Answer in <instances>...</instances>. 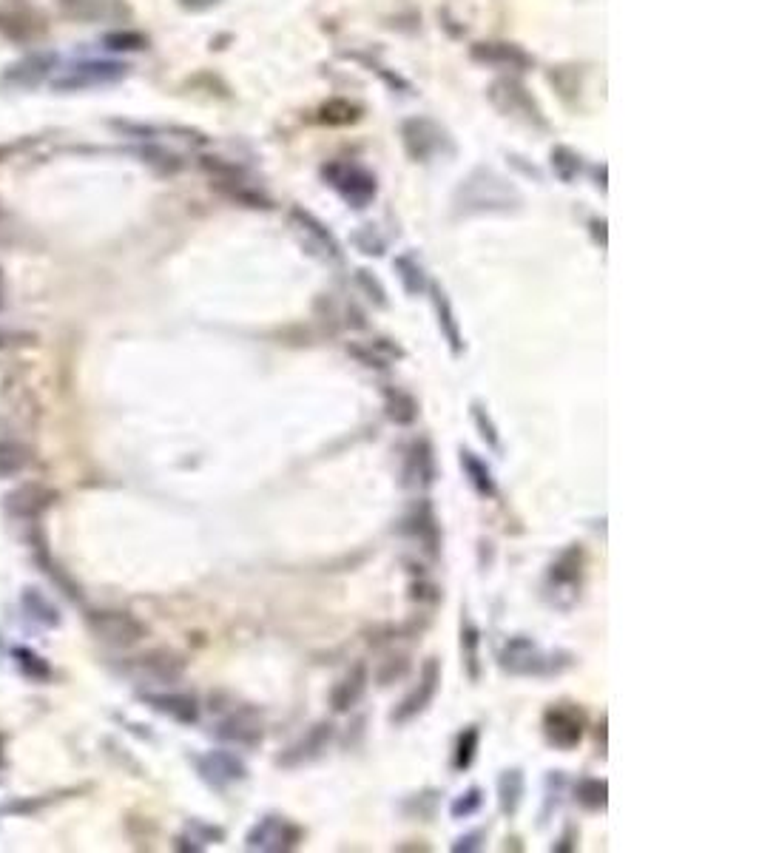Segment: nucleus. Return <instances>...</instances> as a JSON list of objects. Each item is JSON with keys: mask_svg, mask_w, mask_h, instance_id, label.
I'll use <instances>...</instances> for the list:
<instances>
[{"mask_svg": "<svg viewBox=\"0 0 759 853\" xmlns=\"http://www.w3.org/2000/svg\"><path fill=\"white\" fill-rule=\"evenodd\" d=\"M521 205V194L515 185L495 174L492 168H475L455 191L458 214H506Z\"/></svg>", "mask_w": 759, "mask_h": 853, "instance_id": "nucleus-1", "label": "nucleus"}, {"mask_svg": "<svg viewBox=\"0 0 759 853\" xmlns=\"http://www.w3.org/2000/svg\"><path fill=\"white\" fill-rule=\"evenodd\" d=\"M561 654L563 652H543L532 637H512L506 640L504 649L498 654V663L512 677H552L572 663L569 654L558 660Z\"/></svg>", "mask_w": 759, "mask_h": 853, "instance_id": "nucleus-2", "label": "nucleus"}, {"mask_svg": "<svg viewBox=\"0 0 759 853\" xmlns=\"http://www.w3.org/2000/svg\"><path fill=\"white\" fill-rule=\"evenodd\" d=\"M322 177L325 182L342 197L350 208H367L373 205L376 194H379V185H376V177L359 163H347V160H333L322 168Z\"/></svg>", "mask_w": 759, "mask_h": 853, "instance_id": "nucleus-3", "label": "nucleus"}, {"mask_svg": "<svg viewBox=\"0 0 759 853\" xmlns=\"http://www.w3.org/2000/svg\"><path fill=\"white\" fill-rule=\"evenodd\" d=\"M128 74L126 63L117 60H80L66 66L63 72L55 77V91H86L97 89V86H111L117 80H123Z\"/></svg>", "mask_w": 759, "mask_h": 853, "instance_id": "nucleus-4", "label": "nucleus"}, {"mask_svg": "<svg viewBox=\"0 0 759 853\" xmlns=\"http://www.w3.org/2000/svg\"><path fill=\"white\" fill-rule=\"evenodd\" d=\"M580 578H583V555L578 546H569L561 558L549 566L546 575V598L558 609H569L580 595Z\"/></svg>", "mask_w": 759, "mask_h": 853, "instance_id": "nucleus-5", "label": "nucleus"}, {"mask_svg": "<svg viewBox=\"0 0 759 853\" xmlns=\"http://www.w3.org/2000/svg\"><path fill=\"white\" fill-rule=\"evenodd\" d=\"M89 623L91 635L103 643H109L114 649H128V646H137L145 637V623L128 615V612H117V609H100V612H89Z\"/></svg>", "mask_w": 759, "mask_h": 853, "instance_id": "nucleus-6", "label": "nucleus"}, {"mask_svg": "<svg viewBox=\"0 0 759 853\" xmlns=\"http://www.w3.org/2000/svg\"><path fill=\"white\" fill-rule=\"evenodd\" d=\"M302 842V828L288 817H262L245 836V848L248 851L262 853H285L293 851Z\"/></svg>", "mask_w": 759, "mask_h": 853, "instance_id": "nucleus-7", "label": "nucleus"}, {"mask_svg": "<svg viewBox=\"0 0 759 853\" xmlns=\"http://www.w3.org/2000/svg\"><path fill=\"white\" fill-rule=\"evenodd\" d=\"M401 140H404V148L413 160H433L438 154H452L450 137L444 134V128L427 120V117H413V120H404L401 126Z\"/></svg>", "mask_w": 759, "mask_h": 853, "instance_id": "nucleus-8", "label": "nucleus"}, {"mask_svg": "<svg viewBox=\"0 0 759 853\" xmlns=\"http://www.w3.org/2000/svg\"><path fill=\"white\" fill-rule=\"evenodd\" d=\"M185 672V660L180 654L168 652V649H154L145 652L134 660H128L126 674L140 680V683H151V686H171L177 683Z\"/></svg>", "mask_w": 759, "mask_h": 853, "instance_id": "nucleus-9", "label": "nucleus"}, {"mask_svg": "<svg viewBox=\"0 0 759 853\" xmlns=\"http://www.w3.org/2000/svg\"><path fill=\"white\" fill-rule=\"evenodd\" d=\"M57 501V492L40 481H26L20 484L12 492H6L3 498V507L9 515L15 518H23V521H32V518H40L46 509L52 507Z\"/></svg>", "mask_w": 759, "mask_h": 853, "instance_id": "nucleus-10", "label": "nucleus"}, {"mask_svg": "<svg viewBox=\"0 0 759 853\" xmlns=\"http://www.w3.org/2000/svg\"><path fill=\"white\" fill-rule=\"evenodd\" d=\"M489 100L498 111H504L506 117H521L524 123H538L543 126L541 109L535 106V100L529 97V91L515 83V80H498L492 89H489Z\"/></svg>", "mask_w": 759, "mask_h": 853, "instance_id": "nucleus-11", "label": "nucleus"}, {"mask_svg": "<svg viewBox=\"0 0 759 853\" xmlns=\"http://www.w3.org/2000/svg\"><path fill=\"white\" fill-rule=\"evenodd\" d=\"M194 763H197L199 777L208 785H214V788H228V785L242 782L248 777L245 763L231 751H208V754L197 757Z\"/></svg>", "mask_w": 759, "mask_h": 853, "instance_id": "nucleus-12", "label": "nucleus"}, {"mask_svg": "<svg viewBox=\"0 0 759 853\" xmlns=\"http://www.w3.org/2000/svg\"><path fill=\"white\" fill-rule=\"evenodd\" d=\"M52 69H55V55L52 52H32V55L20 57L18 63H12L3 72L0 83L6 89H35L49 77Z\"/></svg>", "mask_w": 759, "mask_h": 853, "instance_id": "nucleus-13", "label": "nucleus"}, {"mask_svg": "<svg viewBox=\"0 0 759 853\" xmlns=\"http://www.w3.org/2000/svg\"><path fill=\"white\" fill-rule=\"evenodd\" d=\"M290 222H293L296 234L302 236V242L308 245L313 254L322 256V259H330V262H339V259H342V251H339V242H336V236L330 234L325 225L313 217V214L302 211V208H293V214H290Z\"/></svg>", "mask_w": 759, "mask_h": 853, "instance_id": "nucleus-14", "label": "nucleus"}, {"mask_svg": "<svg viewBox=\"0 0 759 853\" xmlns=\"http://www.w3.org/2000/svg\"><path fill=\"white\" fill-rule=\"evenodd\" d=\"M543 734L546 740L561 748V751H572L575 745L583 740V720L575 708L555 706L543 714Z\"/></svg>", "mask_w": 759, "mask_h": 853, "instance_id": "nucleus-15", "label": "nucleus"}, {"mask_svg": "<svg viewBox=\"0 0 759 853\" xmlns=\"http://www.w3.org/2000/svg\"><path fill=\"white\" fill-rule=\"evenodd\" d=\"M217 737L236 748H253L262 743V717L251 708H236L217 726Z\"/></svg>", "mask_w": 759, "mask_h": 853, "instance_id": "nucleus-16", "label": "nucleus"}, {"mask_svg": "<svg viewBox=\"0 0 759 853\" xmlns=\"http://www.w3.org/2000/svg\"><path fill=\"white\" fill-rule=\"evenodd\" d=\"M438 683H441V672H438V663L435 660H427L424 672H421V680L418 686L404 700L401 706L393 711V723H410L413 717H418L424 708L430 706L435 700V691H438Z\"/></svg>", "mask_w": 759, "mask_h": 853, "instance_id": "nucleus-17", "label": "nucleus"}, {"mask_svg": "<svg viewBox=\"0 0 759 853\" xmlns=\"http://www.w3.org/2000/svg\"><path fill=\"white\" fill-rule=\"evenodd\" d=\"M60 9L77 23H114L128 18V9L120 0H60Z\"/></svg>", "mask_w": 759, "mask_h": 853, "instance_id": "nucleus-18", "label": "nucleus"}, {"mask_svg": "<svg viewBox=\"0 0 759 853\" xmlns=\"http://www.w3.org/2000/svg\"><path fill=\"white\" fill-rule=\"evenodd\" d=\"M472 60L492 66V69H509V72H526L532 69V57L526 55L515 43H478L472 49Z\"/></svg>", "mask_w": 759, "mask_h": 853, "instance_id": "nucleus-19", "label": "nucleus"}, {"mask_svg": "<svg viewBox=\"0 0 759 853\" xmlns=\"http://www.w3.org/2000/svg\"><path fill=\"white\" fill-rule=\"evenodd\" d=\"M143 703L148 708H154L157 714L171 717L174 723H182V726H194V723L199 720V706L191 694H177V691H160V694H151V691H145Z\"/></svg>", "mask_w": 759, "mask_h": 853, "instance_id": "nucleus-20", "label": "nucleus"}, {"mask_svg": "<svg viewBox=\"0 0 759 853\" xmlns=\"http://www.w3.org/2000/svg\"><path fill=\"white\" fill-rule=\"evenodd\" d=\"M435 453L433 444L427 438L413 441V447L407 450V461H404V484L407 487H430L435 481Z\"/></svg>", "mask_w": 759, "mask_h": 853, "instance_id": "nucleus-21", "label": "nucleus"}, {"mask_svg": "<svg viewBox=\"0 0 759 853\" xmlns=\"http://www.w3.org/2000/svg\"><path fill=\"white\" fill-rule=\"evenodd\" d=\"M330 740H333V726L330 723H319V726H313L299 740V743H293L279 757V765H288V768H296V765H305L310 763V760H316V757H322V751H327V745H330Z\"/></svg>", "mask_w": 759, "mask_h": 853, "instance_id": "nucleus-22", "label": "nucleus"}, {"mask_svg": "<svg viewBox=\"0 0 759 853\" xmlns=\"http://www.w3.org/2000/svg\"><path fill=\"white\" fill-rule=\"evenodd\" d=\"M404 529L416 538L418 544L424 546L430 555H438V541H441V535H438V521H435L433 515V507L427 504V501H421L407 518H404Z\"/></svg>", "mask_w": 759, "mask_h": 853, "instance_id": "nucleus-23", "label": "nucleus"}, {"mask_svg": "<svg viewBox=\"0 0 759 853\" xmlns=\"http://www.w3.org/2000/svg\"><path fill=\"white\" fill-rule=\"evenodd\" d=\"M367 691V669L364 666H353L350 672L344 674L342 683L330 694V703L336 711H350Z\"/></svg>", "mask_w": 759, "mask_h": 853, "instance_id": "nucleus-24", "label": "nucleus"}, {"mask_svg": "<svg viewBox=\"0 0 759 853\" xmlns=\"http://www.w3.org/2000/svg\"><path fill=\"white\" fill-rule=\"evenodd\" d=\"M461 470L467 475L472 490L478 492L481 498H495V495H498L495 475H492V470H489L484 458H478V455L470 453V450H461Z\"/></svg>", "mask_w": 759, "mask_h": 853, "instance_id": "nucleus-25", "label": "nucleus"}, {"mask_svg": "<svg viewBox=\"0 0 759 853\" xmlns=\"http://www.w3.org/2000/svg\"><path fill=\"white\" fill-rule=\"evenodd\" d=\"M526 794V780L521 768H509L498 777V805L506 817H515Z\"/></svg>", "mask_w": 759, "mask_h": 853, "instance_id": "nucleus-26", "label": "nucleus"}, {"mask_svg": "<svg viewBox=\"0 0 759 853\" xmlns=\"http://www.w3.org/2000/svg\"><path fill=\"white\" fill-rule=\"evenodd\" d=\"M20 606H23V612L35 620V623H40V626H46V629H55V626H60V612L55 609V603L46 598L40 589H35V586L23 589V595H20Z\"/></svg>", "mask_w": 759, "mask_h": 853, "instance_id": "nucleus-27", "label": "nucleus"}, {"mask_svg": "<svg viewBox=\"0 0 759 853\" xmlns=\"http://www.w3.org/2000/svg\"><path fill=\"white\" fill-rule=\"evenodd\" d=\"M433 302H435V313H438V327H441V336L447 339L452 356H461L464 350V339H461V330H458V322H455V313H452L450 299L441 288H433Z\"/></svg>", "mask_w": 759, "mask_h": 853, "instance_id": "nucleus-28", "label": "nucleus"}, {"mask_svg": "<svg viewBox=\"0 0 759 853\" xmlns=\"http://www.w3.org/2000/svg\"><path fill=\"white\" fill-rule=\"evenodd\" d=\"M384 410H387V418H390L393 424L407 427V424L416 421L418 401L413 399L410 393H404V390H398V387H390V390L384 393Z\"/></svg>", "mask_w": 759, "mask_h": 853, "instance_id": "nucleus-29", "label": "nucleus"}, {"mask_svg": "<svg viewBox=\"0 0 759 853\" xmlns=\"http://www.w3.org/2000/svg\"><path fill=\"white\" fill-rule=\"evenodd\" d=\"M32 467V450L20 441H0V478H12Z\"/></svg>", "mask_w": 759, "mask_h": 853, "instance_id": "nucleus-30", "label": "nucleus"}, {"mask_svg": "<svg viewBox=\"0 0 759 853\" xmlns=\"http://www.w3.org/2000/svg\"><path fill=\"white\" fill-rule=\"evenodd\" d=\"M12 657H15V666L23 677L35 680V683H46L52 677V666L46 663V657H40L35 649L29 646H15L12 649Z\"/></svg>", "mask_w": 759, "mask_h": 853, "instance_id": "nucleus-31", "label": "nucleus"}, {"mask_svg": "<svg viewBox=\"0 0 759 853\" xmlns=\"http://www.w3.org/2000/svg\"><path fill=\"white\" fill-rule=\"evenodd\" d=\"M575 799L589 811H603L606 802H609V785H606V780L586 777V780H580L575 785Z\"/></svg>", "mask_w": 759, "mask_h": 853, "instance_id": "nucleus-32", "label": "nucleus"}, {"mask_svg": "<svg viewBox=\"0 0 759 853\" xmlns=\"http://www.w3.org/2000/svg\"><path fill=\"white\" fill-rule=\"evenodd\" d=\"M396 271L401 285H404V291L410 293V296H418V293L427 288V276H424V268H421V262H418L416 256H398Z\"/></svg>", "mask_w": 759, "mask_h": 853, "instance_id": "nucleus-33", "label": "nucleus"}, {"mask_svg": "<svg viewBox=\"0 0 759 853\" xmlns=\"http://www.w3.org/2000/svg\"><path fill=\"white\" fill-rule=\"evenodd\" d=\"M478 743H481V734H478V728L470 726L461 737H458V745H455V760H452V765L458 768V771H467L472 765V760H475V754H478Z\"/></svg>", "mask_w": 759, "mask_h": 853, "instance_id": "nucleus-34", "label": "nucleus"}, {"mask_svg": "<svg viewBox=\"0 0 759 853\" xmlns=\"http://www.w3.org/2000/svg\"><path fill=\"white\" fill-rule=\"evenodd\" d=\"M478 643H481V635H478L475 623L464 620V626H461V646H464V657H467L472 680H478Z\"/></svg>", "mask_w": 759, "mask_h": 853, "instance_id": "nucleus-35", "label": "nucleus"}, {"mask_svg": "<svg viewBox=\"0 0 759 853\" xmlns=\"http://www.w3.org/2000/svg\"><path fill=\"white\" fill-rule=\"evenodd\" d=\"M472 421H475V427L481 430V438L487 441L492 450H501V438H498V427L492 424V418H489V413L475 401L472 404Z\"/></svg>", "mask_w": 759, "mask_h": 853, "instance_id": "nucleus-36", "label": "nucleus"}, {"mask_svg": "<svg viewBox=\"0 0 759 853\" xmlns=\"http://www.w3.org/2000/svg\"><path fill=\"white\" fill-rule=\"evenodd\" d=\"M484 805V794H481V788H470L467 794H461V797L455 799L450 805V814L455 819H467L472 817V814H478V808Z\"/></svg>", "mask_w": 759, "mask_h": 853, "instance_id": "nucleus-37", "label": "nucleus"}, {"mask_svg": "<svg viewBox=\"0 0 759 853\" xmlns=\"http://www.w3.org/2000/svg\"><path fill=\"white\" fill-rule=\"evenodd\" d=\"M359 285L370 293V299H373L379 308H387V293H384V288L379 285V279L370 276V271H359Z\"/></svg>", "mask_w": 759, "mask_h": 853, "instance_id": "nucleus-38", "label": "nucleus"}, {"mask_svg": "<svg viewBox=\"0 0 759 853\" xmlns=\"http://www.w3.org/2000/svg\"><path fill=\"white\" fill-rule=\"evenodd\" d=\"M109 49H143L145 37L134 35V32H117V35L106 37Z\"/></svg>", "mask_w": 759, "mask_h": 853, "instance_id": "nucleus-39", "label": "nucleus"}, {"mask_svg": "<svg viewBox=\"0 0 759 853\" xmlns=\"http://www.w3.org/2000/svg\"><path fill=\"white\" fill-rule=\"evenodd\" d=\"M347 353H350V356H356L364 367H376V370H384V367H387V359L379 356V353H373V345H370V350H364V347L359 345H350L347 347Z\"/></svg>", "mask_w": 759, "mask_h": 853, "instance_id": "nucleus-40", "label": "nucleus"}, {"mask_svg": "<svg viewBox=\"0 0 759 853\" xmlns=\"http://www.w3.org/2000/svg\"><path fill=\"white\" fill-rule=\"evenodd\" d=\"M481 842H484V834H467V836H461V839H458V842L452 845V851H455V853H461V851H467V853L481 851Z\"/></svg>", "mask_w": 759, "mask_h": 853, "instance_id": "nucleus-41", "label": "nucleus"}, {"mask_svg": "<svg viewBox=\"0 0 759 853\" xmlns=\"http://www.w3.org/2000/svg\"><path fill=\"white\" fill-rule=\"evenodd\" d=\"M219 3L222 0H180V6L188 9V12H208V9H214Z\"/></svg>", "mask_w": 759, "mask_h": 853, "instance_id": "nucleus-42", "label": "nucleus"}, {"mask_svg": "<svg viewBox=\"0 0 759 853\" xmlns=\"http://www.w3.org/2000/svg\"><path fill=\"white\" fill-rule=\"evenodd\" d=\"M0 308H3V271H0Z\"/></svg>", "mask_w": 759, "mask_h": 853, "instance_id": "nucleus-43", "label": "nucleus"}]
</instances>
